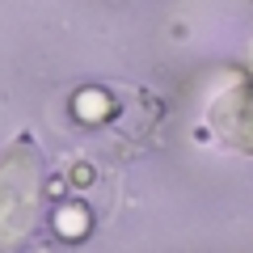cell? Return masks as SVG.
Returning a JSON list of instances; mask_svg holds the SVG:
<instances>
[{"instance_id": "1", "label": "cell", "mask_w": 253, "mask_h": 253, "mask_svg": "<svg viewBox=\"0 0 253 253\" xmlns=\"http://www.w3.org/2000/svg\"><path fill=\"white\" fill-rule=\"evenodd\" d=\"M42 152L30 135H17L0 152V253H17L42 228Z\"/></svg>"}, {"instance_id": "2", "label": "cell", "mask_w": 253, "mask_h": 253, "mask_svg": "<svg viewBox=\"0 0 253 253\" xmlns=\"http://www.w3.org/2000/svg\"><path fill=\"white\" fill-rule=\"evenodd\" d=\"M207 123L228 148L253 156V76L224 84L207 106Z\"/></svg>"}]
</instances>
